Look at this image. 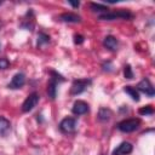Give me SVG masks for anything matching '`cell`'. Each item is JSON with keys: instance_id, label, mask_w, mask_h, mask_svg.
<instances>
[{"instance_id": "cell-1", "label": "cell", "mask_w": 155, "mask_h": 155, "mask_svg": "<svg viewBox=\"0 0 155 155\" xmlns=\"http://www.w3.org/2000/svg\"><path fill=\"white\" fill-rule=\"evenodd\" d=\"M99 19L102 21H114V19H132L133 15L130 11L126 10H119V11H113V12H105L101 13L98 16Z\"/></svg>"}, {"instance_id": "cell-2", "label": "cell", "mask_w": 155, "mask_h": 155, "mask_svg": "<svg viewBox=\"0 0 155 155\" xmlns=\"http://www.w3.org/2000/svg\"><path fill=\"white\" fill-rule=\"evenodd\" d=\"M51 74V79L47 84V94L51 99H54L56 98V94H57V85H58V81H63L64 79L58 74L56 73L54 70H51L50 71Z\"/></svg>"}, {"instance_id": "cell-3", "label": "cell", "mask_w": 155, "mask_h": 155, "mask_svg": "<svg viewBox=\"0 0 155 155\" xmlns=\"http://www.w3.org/2000/svg\"><path fill=\"white\" fill-rule=\"evenodd\" d=\"M139 125H140L139 119H126L117 124V130L124 133H131L136 131L139 127Z\"/></svg>"}, {"instance_id": "cell-4", "label": "cell", "mask_w": 155, "mask_h": 155, "mask_svg": "<svg viewBox=\"0 0 155 155\" xmlns=\"http://www.w3.org/2000/svg\"><path fill=\"white\" fill-rule=\"evenodd\" d=\"M91 84L90 79H79V80H74L71 87H70V94H80L82 93Z\"/></svg>"}, {"instance_id": "cell-5", "label": "cell", "mask_w": 155, "mask_h": 155, "mask_svg": "<svg viewBox=\"0 0 155 155\" xmlns=\"http://www.w3.org/2000/svg\"><path fill=\"white\" fill-rule=\"evenodd\" d=\"M38 103H39V94H38L36 92L30 93V94L25 98V101L23 102V104H22V111H23V113H28V111L33 110V109L36 107Z\"/></svg>"}, {"instance_id": "cell-6", "label": "cell", "mask_w": 155, "mask_h": 155, "mask_svg": "<svg viewBox=\"0 0 155 155\" xmlns=\"http://www.w3.org/2000/svg\"><path fill=\"white\" fill-rule=\"evenodd\" d=\"M59 130L63 133H73L76 130V120L74 117H65L59 122Z\"/></svg>"}, {"instance_id": "cell-7", "label": "cell", "mask_w": 155, "mask_h": 155, "mask_svg": "<svg viewBox=\"0 0 155 155\" xmlns=\"http://www.w3.org/2000/svg\"><path fill=\"white\" fill-rule=\"evenodd\" d=\"M136 90H137V91H140V92H143V93H145V94L149 96V97H153V96L155 94V90H154L151 82L149 81V79H147V78H144L143 80H140V81L138 82Z\"/></svg>"}, {"instance_id": "cell-8", "label": "cell", "mask_w": 155, "mask_h": 155, "mask_svg": "<svg viewBox=\"0 0 155 155\" xmlns=\"http://www.w3.org/2000/svg\"><path fill=\"white\" fill-rule=\"evenodd\" d=\"M133 150V145L130 142H122L111 153V155H128Z\"/></svg>"}, {"instance_id": "cell-9", "label": "cell", "mask_w": 155, "mask_h": 155, "mask_svg": "<svg viewBox=\"0 0 155 155\" xmlns=\"http://www.w3.org/2000/svg\"><path fill=\"white\" fill-rule=\"evenodd\" d=\"M88 104L84 101H76L74 104H73V108H71V111L74 115H84L86 113H88Z\"/></svg>"}, {"instance_id": "cell-10", "label": "cell", "mask_w": 155, "mask_h": 155, "mask_svg": "<svg viewBox=\"0 0 155 155\" xmlns=\"http://www.w3.org/2000/svg\"><path fill=\"white\" fill-rule=\"evenodd\" d=\"M24 84H25V76H24V74L17 73L16 75H13L12 80H11V82L8 85V87L12 88V90H17V88H21Z\"/></svg>"}, {"instance_id": "cell-11", "label": "cell", "mask_w": 155, "mask_h": 155, "mask_svg": "<svg viewBox=\"0 0 155 155\" xmlns=\"http://www.w3.org/2000/svg\"><path fill=\"white\" fill-rule=\"evenodd\" d=\"M103 45L105 48H108L109 51H116L117 47H119V41L116 40V38H114L113 35H108L104 38V41H103Z\"/></svg>"}, {"instance_id": "cell-12", "label": "cell", "mask_w": 155, "mask_h": 155, "mask_svg": "<svg viewBox=\"0 0 155 155\" xmlns=\"http://www.w3.org/2000/svg\"><path fill=\"white\" fill-rule=\"evenodd\" d=\"M59 21L65 22V23H79L81 21V18H80V16H78L73 12H65V13L59 15Z\"/></svg>"}, {"instance_id": "cell-13", "label": "cell", "mask_w": 155, "mask_h": 155, "mask_svg": "<svg viewBox=\"0 0 155 155\" xmlns=\"http://www.w3.org/2000/svg\"><path fill=\"white\" fill-rule=\"evenodd\" d=\"M11 131V124L10 121L4 117V116H0V137H5L10 133Z\"/></svg>"}, {"instance_id": "cell-14", "label": "cell", "mask_w": 155, "mask_h": 155, "mask_svg": "<svg viewBox=\"0 0 155 155\" xmlns=\"http://www.w3.org/2000/svg\"><path fill=\"white\" fill-rule=\"evenodd\" d=\"M111 116H113V113L108 108H101L99 111H98V120L102 121V122L109 121L111 119Z\"/></svg>"}, {"instance_id": "cell-15", "label": "cell", "mask_w": 155, "mask_h": 155, "mask_svg": "<svg viewBox=\"0 0 155 155\" xmlns=\"http://www.w3.org/2000/svg\"><path fill=\"white\" fill-rule=\"evenodd\" d=\"M124 91H125L133 101H136V102L139 101V93H138V91H137L134 87H132V86H125V87H124Z\"/></svg>"}, {"instance_id": "cell-16", "label": "cell", "mask_w": 155, "mask_h": 155, "mask_svg": "<svg viewBox=\"0 0 155 155\" xmlns=\"http://www.w3.org/2000/svg\"><path fill=\"white\" fill-rule=\"evenodd\" d=\"M50 42V36L45 33H39L38 35V47H41L42 45Z\"/></svg>"}, {"instance_id": "cell-17", "label": "cell", "mask_w": 155, "mask_h": 155, "mask_svg": "<svg viewBox=\"0 0 155 155\" xmlns=\"http://www.w3.org/2000/svg\"><path fill=\"white\" fill-rule=\"evenodd\" d=\"M90 7H91V10L92 11H94V12H108L107 10V7L104 6V5H101V4H94V2H92V4H90Z\"/></svg>"}, {"instance_id": "cell-18", "label": "cell", "mask_w": 155, "mask_h": 155, "mask_svg": "<svg viewBox=\"0 0 155 155\" xmlns=\"http://www.w3.org/2000/svg\"><path fill=\"white\" fill-rule=\"evenodd\" d=\"M138 113H139L140 115H153V114H154V108H153L151 105L142 107V108L138 110Z\"/></svg>"}, {"instance_id": "cell-19", "label": "cell", "mask_w": 155, "mask_h": 155, "mask_svg": "<svg viewBox=\"0 0 155 155\" xmlns=\"http://www.w3.org/2000/svg\"><path fill=\"white\" fill-rule=\"evenodd\" d=\"M124 76L126 79H132L133 78V71H132V68H131L130 64L125 65V68H124Z\"/></svg>"}, {"instance_id": "cell-20", "label": "cell", "mask_w": 155, "mask_h": 155, "mask_svg": "<svg viewBox=\"0 0 155 155\" xmlns=\"http://www.w3.org/2000/svg\"><path fill=\"white\" fill-rule=\"evenodd\" d=\"M10 67V62L7 58H0V70L7 69Z\"/></svg>"}, {"instance_id": "cell-21", "label": "cell", "mask_w": 155, "mask_h": 155, "mask_svg": "<svg viewBox=\"0 0 155 155\" xmlns=\"http://www.w3.org/2000/svg\"><path fill=\"white\" fill-rule=\"evenodd\" d=\"M74 42H75L76 45L82 44V42H84V36L80 35V34H75V35H74Z\"/></svg>"}, {"instance_id": "cell-22", "label": "cell", "mask_w": 155, "mask_h": 155, "mask_svg": "<svg viewBox=\"0 0 155 155\" xmlns=\"http://www.w3.org/2000/svg\"><path fill=\"white\" fill-rule=\"evenodd\" d=\"M68 4L69 5H71L73 7H79V5H80V2L78 1V2H74V1H68Z\"/></svg>"}, {"instance_id": "cell-23", "label": "cell", "mask_w": 155, "mask_h": 155, "mask_svg": "<svg viewBox=\"0 0 155 155\" xmlns=\"http://www.w3.org/2000/svg\"><path fill=\"white\" fill-rule=\"evenodd\" d=\"M0 50H1V48H0Z\"/></svg>"}]
</instances>
